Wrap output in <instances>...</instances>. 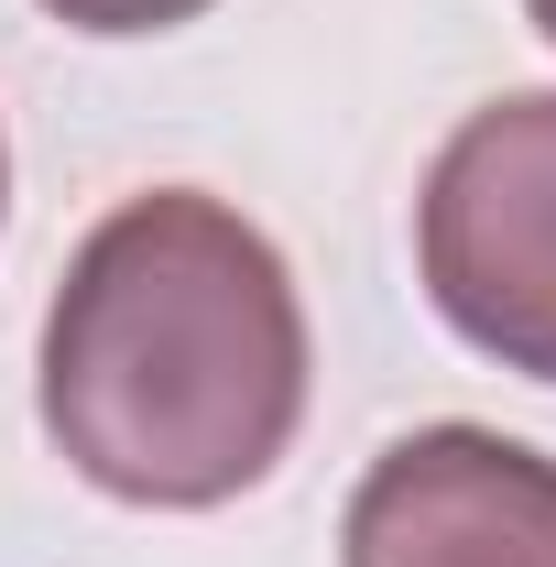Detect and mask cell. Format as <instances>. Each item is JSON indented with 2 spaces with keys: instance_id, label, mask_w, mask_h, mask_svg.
Listing matches in <instances>:
<instances>
[{
  "instance_id": "7a4b0ae2",
  "label": "cell",
  "mask_w": 556,
  "mask_h": 567,
  "mask_svg": "<svg viewBox=\"0 0 556 567\" xmlns=\"http://www.w3.org/2000/svg\"><path fill=\"white\" fill-rule=\"evenodd\" d=\"M415 262L481 360L556 382V87L491 99L447 132L415 197Z\"/></svg>"
},
{
  "instance_id": "6da1fadb",
  "label": "cell",
  "mask_w": 556,
  "mask_h": 567,
  "mask_svg": "<svg viewBox=\"0 0 556 567\" xmlns=\"http://www.w3.org/2000/svg\"><path fill=\"white\" fill-rule=\"evenodd\" d=\"M306 415V306L284 251L197 186H153L76 240L44 306V436L142 513L240 502Z\"/></svg>"
},
{
  "instance_id": "3957f363",
  "label": "cell",
  "mask_w": 556,
  "mask_h": 567,
  "mask_svg": "<svg viewBox=\"0 0 556 567\" xmlns=\"http://www.w3.org/2000/svg\"><path fill=\"white\" fill-rule=\"evenodd\" d=\"M339 567H556V458L491 425H415L360 470Z\"/></svg>"
},
{
  "instance_id": "5b68a950",
  "label": "cell",
  "mask_w": 556,
  "mask_h": 567,
  "mask_svg": "<svg viewBox=\"0 0 556 567\" xmlns=\"http://www.w3.org/2000/svg\"><path fill=\"white\" fill-rule=\"evenodd\" d=\"M524 11H535V33H546V44H556V0H524Z\"/></svg>"
},
{
  "instance_id": "277c9868",
  "label": "cell",
  "mask_w": 556,
  "mask_h": 567,
  "mask_svg": "<svg viewBox=\"0 0 556 567\" xmlns=\"http://www.w3.org/2000/svg\"><path fill=\"white\" fill-rule=\"evenodd\" d=\"M55 22H76V33H175V22H197L208 0H44Z\"/></svg>"
},
{
  "instance_id": "8992f818",
  "label": "cell",
  "mask_w": 556,
  "mask_h": 567,
  "mask_svg": "<svg viewBox=\"0 0 556 567\" xmlns=\"http://www.w3.org/2000/svg\"><path fill=\"white\" fill-rule=\"evenodd\" d=\"M0 197H11V153H0Z\"/></svg>"
}]
</instances>
